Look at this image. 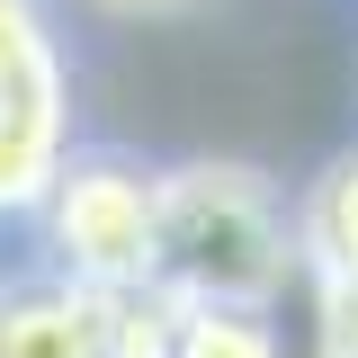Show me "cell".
Listing matches in <instances>:
<instances>
[{"label": "cell", "mask_w": 358, "mask_h": 358, "mask_svg": "<svg viewBox=\"0 0 358 358\" xmlns=\"http://www.w3.org/2000/svg\"><path fill=\"white\" fill-rule=\"evenodd\" d=\"M305 278L296 260V206L242 162H188L152 179V296L171 305H242L278 313Z\"/></svg>", "instance_id": "cell-1"}, {"label": "cell", "mask_w": 358, "mask_h": 358, "mask_svg": "<svg viewBox=\"0 0 358 358\" xmlns=\"http://www.w3.org/2000/svg\"><path fill=\"white\" fill-rule=\"evenodd\" d=\"M108 9H126V18H179V9H197V0H108Z\"/></svg>", "instance_id": "cell-8"}, {"label": "cell", "mask_w": 358, "mask_h": 358, "mask_svg": "<svg viewBox=\"0 0 358 358\" xmlns=\"http://www.w3.org/2000/svg\"><path fill=\"white\" fill-rule=\"evenodd\" d=\"M45 224H54V260L72 287L126 296L152 287V179L134 162H63L45 188Z\"/></svg>", "instance_id": "cell-2"}, {"label": "cell", "mask_w": 358, "mask_h": 358, "mask_svg": "<svg viewBox=\"0 0 358 358\" xmlns=\"http://www.w3.org/2000/svg\"><path fill=\"white\" fill-rule=\"evenodd\" d=\"M313 305H322V350L331 358H358V278H313Z\"/></svg>", "instance_id": "cell-7"}, {"label": "cell", "mask_w": 358, "mask_h": 358, "mask_svg": "<svg viewBox=\"0 0 358 358\" xmlns=\"http://www.w3.org/2000/svg\"><path fill=\"white\" fill-rule=\"evenodd\" d=\"M72 134L63 54L36 0H0V206H45Z\"/></svg>", "instance_id": "cell-3"}, {"label": "cell", "mask_w": 358, "mask_h": 358, "mask_svg": "<svg viewBox=\"0 0 358 358\" xmlns=\"http://www.w3.org/2000/svg\"><path fill=\"white\" fill-rule=\"evenodd\" d=\"M296 260L305 278H358V152H341L296 197Z\"/></svg>", "instance_id": "cell-5"}, {"label": "cell", "mask_w": 358, "mask_h": 358, "mask_svg": "<svg viewBox=\"0 0 358 358\" xmlns=\"http://www.w3.org/2000/svg\"><path fill=\"white\" fill-rule=\"evenodd\" d=\"M0 358H117L108 341V296L99 287H36L0 296Z\"/></svg>", "instance_id": "cell-4"}, {"label": "cell", "mask_w": 358, "mask_h": 358, "mask_svg": "<svg viewBox=\"0 0 358 358\" xmlns=\"http://www.w3.org/2000/svg\"><path fill=\"white\" fill-rule=\"evenodd\" d=\"M171 358H287V350H278L268 313H242V305H179Z\"/></svg>", "instance_id": "cell-6"}]
</instances>
